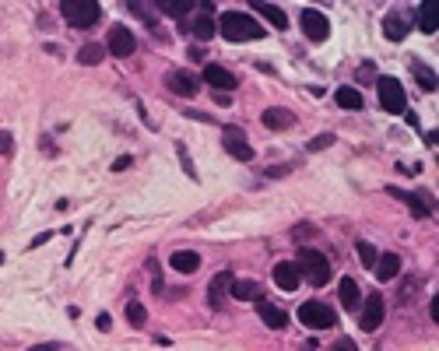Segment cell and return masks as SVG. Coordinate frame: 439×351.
I'll return each instance as SVG.
<instances>
[{"label": "cell", "instance_id": "4316f807", "mask_svg": "<svg viewBox=\"0 0 439 351\" xmlns=\"http://www.w3.org/2000/svg\"><path fill=\"white\" fill-rule=\"evenodd\" d=\"M193 35H197V39H211V35H214V18H211V15H200V18L193 22Z\"/></svg>", "mask_w": 439, "mask_h": 351}, {"label": "cell", "instance_id": "8d00e7d4", "mask_svg": "<svg viewBox=\"0 0 439 351\" xmlns=\"http://www.w3.org/2000/svg\"><path fill=\"white\" fill-rule=\"evenodd\" d=\"M429 316H432V323H439V296L429 302Z\"/></svg>", "mask_w": 439, "mask_h": 351}, {"label": "cell", "instance_id": "52a82bcc", "mask_svg": "<svg viewBox=\"0 0 439 351\" xmlns=\"http://www.w3.org/2000/svg\"><path fill=\"white\" fill-rule=\"evenodd\" d=\"M222 144H225V151H229L232 158H239V162H253V148H250L243 127H225V130H222Z\"/></svg>", "mask_w": 439, "mask_h": 351}, {"label": "cell", "instance_id": "5b68a950", "mask_svg": "<svg viewBox=\"0 0 439 351\" xmlns=\"http://www.w3.org/2000/svg\"><path fill=\"white\" fill-rule=\"evenodd\" d=\"M134 49H137V39H134L130 28H123V25L109 28V35H105V53H113V56H120V60H127V56H134Z\"/></svg>", "mask_w": 439, "mask_h": 351}, {"label": "cell", "instance_id": "9c48e42d", "mask_svg": "<svg viewBox=\"0 0 439 351\" xmlns=\"http://www.w3.org/2000/svg\"><path fill=\"white\" fill-rule=\"evenodd\" d=\"M200 78H204V81H207V85L214 88V92H222V95H225V92H232V88L239 85V78H236L232 71H225V67H218V64H207Z\"/></svg>", "mask_w": 439, "mask_h": 351}, {"label": "cell", "instance_id": "74e56055", "mask_svg": "<svg viewBox=\"0 0 439 351\" xmlns=\"http://www.w3.org/2000/svg\"><path fill=\"white\" fill-rule=\"evenodd\" d=\"M98 327H102V330H109V327H113V320H109V313H98Z\"/></svg>", "mask_w": 439, "mask_h": 351}, {"label": "cell", "instance_id": "3957f363", "mask_svg": "<svg viewBox=\"0 0 439 351\" xmlns=\"http://www.w3.org/2000/svg\"><path fill=\"white\" fill-rule=\"evenodd\" d=\"M60 15L67 18V25L74 28H92L98 18H102V8L95 0H64L60 4Z\"/></svg>", "mask_w": 439, "mask_h": 351}, {"label": "cell", "instance_id": "ffe728a7", "mask_svg": "<svg viewBox=\"0 0 439 351\" xmlns=\"http://www.w3.org/2000/svg\"><path fill=\"white\" fill-rule=\"evenodd\" d=\"M383 35H387L390 42H401L404 35H408V22L394 11V15H387V18H383Z\"/></svg>", "mask_w": 439, "mask_h": 351}, {"label": "cell", "instance_id": "e575fe53", "mask_svg": "<svg viewBox=\"0 0 439 351\" xmlns=\"http://www.w3.org/2000/svg\"><path fill=\"white\" fill-rule=\"evenodd\" d=\"M331 351H359V348H355V341H348V337H338V341L331 344Z\"/></svg>", "mask_w": 439, "mask_h": 351}, {"label": "cell", "instance_id": "e0dca14e", "mask_svg": "<svg viewBox=\"0 0 439 351\" xmlns=\"http://www.w3.org/2000/svg\"><path fill=\"white\" fill-rule=\"evenodd\" d=\"M169 264H173V271H176V274H197L200 257H197L193 250H176V253L169 257Z\"/></svg>", "mask_w": 439, "mask_h": 351}, {"label": "cell", "instance_id": "ac0fdd59", "mask_svg": "<svg viewBox=\"0 0 439 351\" xmlns=\"http://www.w3.org/2000/svg\"><path fill=\"white\" fill-rule=\"evenodd\" d=\"M401 274V257L397 253H383L379 260H376V277L379 281H394Z\"/></svg>", "mask_w": 439, "mask_h": 351}, {"label": "cell", "instance_id": "4fadbf2b", "mask_svg": "<svg viewBox=\"0 0 439 351\" xmlns=\"http://www.w3.org/2000/svg\"><path fill=\"white\" fill-rule=\"evenodd\" d=\"M229 284H232V274H229V271H222V274L211 277V284H207V306H211V309H222V306H225Z\"/></svg>", "mask_w": 439, "mask_h": 351}, {"label": "cell", "instance_id": "7a4b0ae2", "mask_svg": "<svg viewBox=\"0 0 439 351\" xmlns=\"http://www.w3.org/2000/svg\"><path fill=\"white\" fill-rule=\"evenodd\" d=\"M299 271H302L306 281L316 284V288H323L327 281L334 277V274H331V260H327L320 250H313V246H302V250H299Z\"/></svg>", "mask_w": 439, "mask_h": 351}, {"label": "cell", "instance_id": "d6986e66", "mask_svg": "<svg viewBox=\"0 0 439 351\" xmlns=\"http://www.w3.org/2000/svg\"><path fill=\"white\" fill-rule=\"evenodd\" d=\"M253 11H257V15H264V18H267L274 28H278V32H285V28H289V18H285V11H282V8H274V4H264V0H257Z\"/></svg>", "mask_w": 439, "mask_h": 351}, {"label": "cell", "instance_id": "484cf974", "mask_svg": "<svg viewBox=\"0 0 439 351\" xmlns=\"http://www.w3.org/2000/svg\"><path fill=\"white\" fill-rule=\"evenodd\" d=\"M418 28H422L425 35H432V32H436V8H429V4H422V8H418Z\"/></svg>", "mask_w": 439, "mask_h": 351}, {"label": "cell", "instance_id": "f35d334b", "mask_svg": "<svg viewBox=\"0 0 439 351\" xmlns=\"http://www.w3.org/2000/svg\"><path fill=\"white\" fill-rule=\"evenodd\" d=\"M127 165H130V158H127V155H123V158H117V162H113V169H117V172H123V169H127Z\"/></svg>", "mask_w": 439, "mask_h": 351}, {"label": "cell", "instance_id": "30bf717a", "mask_svg": "<svg viewBox=\"0 0 439 351\" xmlns=\"http://www.w3.org/2000/svg\"><path fill=\"white\" fill-rule=\"evenodd\" d=\"M383 316H387V302H383V296H372L362 302V330H376L383 323Z\"/></svg>", "mask_w": 439, "mask_h": 351}, {"label": "cell", "instance_id": "83f0119b", "mask_svg": "<svg viewBox=\"0 0 439 351\" xmlns=\"http://www.w3.org/2000/svg\"><path fill=\"white\" fill-rule=\"evenodd\" d=\"M415 78H418V85L425 92H436V71H429L425 64H415Z\"/></svg>", "mask_w": 439, "mask_h": 351}, {"label": "cell", "instance_id": "603a6c76", "mask_svg": "<svg viewBox=\"0 0 439 351\" xmlns=\"http://www.w3.org/2000/svg\"><path fill=\"white\" fill-rule=\"evenodd\" d=\"M102 60H105V46H98V42H88L78 53V64H85V67H98Z\"/></svg>", "mask_w": 439, "mask_h": 351}, {"label": "cell", "instance_id": "1f68e13d", "mask_svg": "<svg viewBox=\"0 0 439 351\" xmlns=\"http://www.w3.org/2000/svg\"><path fill=\"white\" fill-rule=\"evenodd\" d=\"M331 144H334V134H320V137H313L306 148H309V151H323V148H331Z\"/></svg>", "mask_w": 439, "mask_h": 351}, {"label": "cell", "instance_id": "7402d4cb", "mask_svg": "<svg viewBox=\"0 0 439 351\" xmlns=\"http://www.w3.org/2000/svg\"><path fill=\"white\" fill-rule=\"evenodd\" d=\"M341 306L348 309V313H355L362 302H359V284H355V277H341Z\"/></svg>", "mask_w": 439, "mask_h": 351}, {"label": "cell", "instance_id": "d6a6232c", "mask_svg": "<svg viewBox=\"0 0 439 351\" xmlns=\"http://www.w3.org/2000/svg\"><path fill=\"white\" fill-rule=\"evenodd\" d=\"M0 155H15V137L8 130H0Z\"/></svg>", "mask_w": 439, "mask_h": 351}, {"label": "cell", "instance_id": "277c9868", "mask_svg": "<svg viewBox=\"0 0 439 351\" xmlns=\"http://www.w3.org/2000/svg\"><path fill=\"white\" fill-rule=\"evenodd\" d=\"M299 320L309 327V330H331L334 327V309L327 306V302H302L299 306Z\"/></svg>", "mask_w": 439, "mask_h": 351}, {"label": "cell", "instance_id": "9a60e30c", "mask_svg": "<svg viewBox=\"0 0 439 351\" xmlns=\"http://www.w3.org/2000/svg\"><path fill=\"white\" fill-rule=\"evenodd\" d=\"M260 123H264L267 130H289V127L295 123V116H292V109H282V105H270V109H264V116H260Z\"/></svg>", "mask_w": 439, "mask_h": 351}, {"label": "cell", "instance_id": "2e32d148", "mask_svg": "<svg viewBox=\"0 0 439 351\" xmlns=\"http://www.w3.org/2000/svg\"><path fill=\"white\" fill-rule=\"evenodd\" d=\"M387 190H390L397 200H404V204L415 211V218H429V214H432V204H429L425 197H418V194H408V190H397V187H387Z\"/></svg>", "mask_w": 439, "mask_h": 351}, {"label": "cell", "instance_id": "6da1fadb", "mask_svg": "<svg viewBox=\"0 0 439 351\" xmlns=\"http://www.w3.org/2000/svg\"><path fill=\"white\" fill-rule=\"evenodd\" d=\"M218 28H222V35H225L229 42H250V39H260V35H264V25H260L257 18L243 15V11L222 15V18H218Z\"/></svg>", "mask_w": 439, "mask_h": 351}, {"label": "cell", "instance_id": "8992f818", "mask_svg": "<svg viewBox=\"0 0 439 351\" xmlns=\"http://www.w3.org/2000/svg\"><path fill=\"white\" fill-rule=\"evenodd\" d=\"M379 105L387 112H404L408 99H404V85L397 78H379Z\"/></svg>", "mask_w": 439, "mask_h": 351}, {"label": "cell", "instance_id": "836d02e7", "mask_svg": "<svg viewBox=\"0 0 439 351\" xmlns=\"http://www.w3.org/2000/svg\"><path fill=\"white\" fill-rule=\"evenodd\" d=\"M372 81H376V67H372V64L359 67V85H372Z\"/></svg>", "mask_w": 439, "mask_h": 351}, {"label": "cell", "instance_id": "ba28073f", "mask_svg": "<svg viewBox=\"0 0 439 351\" xmlns=\"http://www.w3.org/2000/svg\"><path fill=\"white\" fill-rule=\"evenodd\" d=\"M302 32H306V39L323 42L327 35H331V22H327V15H320L316 8H306L302 11Z\"/></svg>", "mask_w": 439, "mask_h": 351}, {"label": "cell", "instance_id": "d590c367", "mask_svg": "<svg viewBox=\"0 0 439 351\" xmlns=\"http://www.w3.org/2000/svg\"><path fill=\"white\" fill-rule=\"evenodd\" d=\"M28 351H60V344L57 341H46V344H32Z\"/></svg>", "mask_w": 439, "mask_h": 351}, {"label": "cell", "instance_id": "cb8c5ba5", "mask_svg": "<svg viewBox=\"0 0 439 351\" xmlns=\"http://www.w3.org/2000/svg\"><path fill=\"white\" fill-rule=\"evenodd\" d=\"M334 99H338V105H341V109H352V112H355V109H362V95H359V88H348V85H345V88H338V92H334Z\"/></svg>", "mask_w": 439, "mask_h": 351}, {"label": "cell", "instance_id": "4dcf8cb0", "mask_svg": "<svg viewBox=\"0 0 439 351\" xmlns=\"http://www.w3.org/2000/svg\"><path fill=\"white\" fill-rule=\"evenodd\" d=\"M289 172H292V162H278V165H267L264 169L267 180H282V176H289Z\"/></svg>", "mask_w": 439, "mask_h": 351}, {"label": "cell", "instance_id": "8fae6325", "mask_svg": "<svg viewBox=\"0 0 439 351\" xmlns=\"http://www.w3.org/2000/svg\"><path fill=\"white\" fill-rule=\"evenodd\" d=\"M274 284H278L282 291H295V288L302 284V271H299V264L282 260L278 267H274Z\"/></svg>", "mask_w": 439, "mask_h": 351}, {"label": "cell", "instance_id": "f1b7e54d", "mask_svg": "<svg viewBox=\"0 0 439 351\" xmlns=\"http://www.w3.org/2000/svg\"><path fill=\"white\" fill-rule=\"evenodd\" d=\"M127 320H130L134 327H144V323H148V309H144V302H127Z\"/></svg>", "mask_w": 439, "mask_h": 351}, {"label": "cell", "instance_id": "44dd1931", "mask_svg": "<svg viewBox=\"0 0 439 351\" xmlns=\"http://www.w3.org/2000/svg\"><path fill=\"white\" fill-rule=\"evenodd\" d=\"M229 291H232V299H239V302H253V299H260V284H257V281H232Z\"/></svg>", "mask_w": 439, "mask_h": 351}, {"label": "cell", "instance_id": "d4e9b609", "mask_svg": "<svg viewBox=\"0 0 439 351\" xmlns=\"http://www.w3.org/2000/svg\"><path fill=\"white\" fill-rule=\"evenodd\" d=\"M197 4L193 0H162L158 4V11H166V15H173V18H183V15H190Z\"/></svg>", "mask_w": 439, "mask_h": 351}, {"label": "cell", "instance_id": "5bb4252c", "mask_svg": "<svg viewBox=\"0 0 439 351\" xmlns=\"http://www.w3.org/2000/svg\"><path fill=\"white\" fill-rule=\"evenodd\" d=\"M166 85H169V92H176V95H183V99H193L197 88H200V81H197L190 71H173V74L166 78Z\"/></svg>", "mask_w": 439, "mask_h": 351}, {"label": "cell", "instance_id": "f546056e", "mask_svg": "<svg viewBox=\"0 0 439 351\" xmlns=\"http://www.w3.org/2000/svg\"><path fill=\"white\" fill-rule=\"evenodd\" d=\"M359 260H362V264H365V267L372 271V267H376V260H379L376 246H372V243H359Z\"/></svg>", "mask_w": 439, "mask_h": 351}, {"label": "cell", "instance_id": "7c38bea8", "mask_svg": "<svg viewBox=\"0 0 439 351\" xmlns=\"http://www.w3.org/2000/svg\"><path fill=\"white\" fill-rule=\"evenodd\" d=\"M253 302H257V313H260V320H264L270 330H285V327H289V313H285V309H278L274 302H267L264 296H260V299H253Z\"/></svg>", "mask_w": 439, "mask_h": 351}]
</instances>
